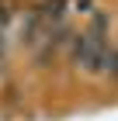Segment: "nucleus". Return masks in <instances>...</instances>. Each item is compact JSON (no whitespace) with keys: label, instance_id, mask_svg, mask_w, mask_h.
Listing matches in <instances>:
<instances>
[{"label":"nucleus","instance_id":"1","mask_svg":"<svg viewBox=\"0 0 118 121\" xmlns=\"http://www.w3.org/2000/svg\"><path fill=\"white\" fill-rule=\"evenodd\" d=\"M101 69H104V73L108 76H115L118 80V48H104V52H101Z\"/></svg>","mask_w":118,"mask_h":121}]
</instances>
